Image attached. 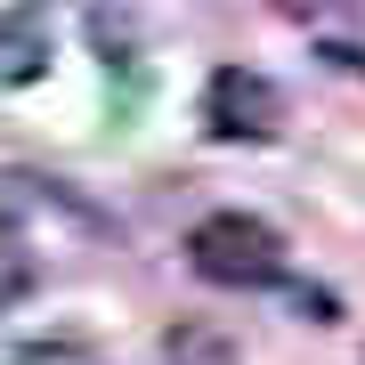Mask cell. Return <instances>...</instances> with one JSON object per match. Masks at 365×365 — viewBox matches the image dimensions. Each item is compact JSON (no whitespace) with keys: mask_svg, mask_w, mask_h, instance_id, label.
Returning <instances> with one entry per match:
<instances>
[{"mask_svg":"<svg viewBox=\"0 0 365 365\" xmlns=\"http://www.w3.org/2000/svg\"><path fill=\"white\" fill-rule=\"evenodd\" d=\"M163 365H244V349L220 325H170L163 333Z\"/></svg>","mask_w":365,"mask_h":365,"instance_id":"cell-4","label":"cell"},{"mask_svg":"<svg viewBox=\"0 0 365 365\" xmlns=\"http://www.w3.org/2000/svg\"><path fill=\"white\" fill-rule=\"evenodd\" d=\"M41 66H49V33H41L33 9L0 16V81H41Z\"/></svg>","mask_w":365,"mask_h":365,"instance_id":"cell-3","label":"cell"},{"mask_svg":"<svg viewBox=\"0 0 365 365\" xmlns=\"http://www.w3.org/2000/svg\"><path fill=\"white\" fill-rule=\"evenodd\" d=\"M325 57H333V66H341V73H365V49H357V41H333V49H325Z\"/></svg>","mask_w":365,"mask_h":365,"instance_id":"cell-8","label":"cell"},{"mask_svg":"<svg viewBox=\"0 0 365 365\" xmlns=\"http://www.w3.org/2000/svg\"><path fill=\"white\" fill-rule=\"evenodd\" d=\"M292 309L309 317V325H333V317H341V300H333L325 284H292Z\"/></svg>","mask_w":365,"mask_h":365,"instance_id":"cell-7","label":"cell"},{"mask_svg":"<svg viewBox=\"0 0 365 365\" xmlns=\"http://www.w3.org/2000/svg\"><path fill=\"white\" fill-rule=\"evenodd\" d=\"M9 365H98V349L73 341V333H49V341H16Z\"/></svg>","mask_w":365,"mask_h":365,"instance_id":"cell-5","label":"cell"},{"mask_svg":"<svg viewBox=\"0 0 365 365\" xmlns=\"http://www.w3.org/2000/svg\"><path fill=\"white\" fill-rule=\"evenodd\" d=\"M33 276H41V268L25 260V252H16V244H0V309H9V300H25V292H33Z\"/></svg>","mask_w":365,"mask_h":365,"instance_id":"cell-6","label":"cell"},{"mask_svg":"<svg viewBox=\"0 0 365 365\" xmlns=\"http://www.w3.org/2000/svg\"><path fill=\"white\" fill-rule=\"evenodd\" d=\"M187 268L220 292H260L284 276V235L252 211H211V220L187 227Z\"/></svg>","mask_w":365,"mask_h":365,"instance_id":"cell-1","label":"cell"},{"mask_svg":"<svg viewBox=\"0 0 365 365\" xmlns=\"http://www.w3.org/2000/svg\"><path fill=\"white\" fill-rule=\"evenodd\" d=\"M276 122H284V90H276L268 73L252 66H220L203 81V130L227 138V146H260L276 138Z\"/></svg>","mask_w":365,"mask_h":365,"instance_id":"cell-2","label":"cell"}]
</instances>
